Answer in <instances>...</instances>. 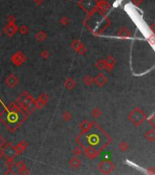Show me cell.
<instances>
[{
	"label": "cell",
	"mask_w": 155,
	"mask_h": 175,
	"mask_svg": "<svg viewBox=\"0 0 155 175\" xmlns=\"http://www.w3.org/2000/svg\"><path fill=\"white\" fill-rule=\"evenodd\" d=\"M101 131L99 130V127L97 125H92L90 126V128L81 132L77 137V142L81 145L82 148L84 147H89L94 149L95 151H99L100 146L102 145V140H101Z\"/></svg>",
	"instance_id": "6da1fadb"
},
{
	"label": "cell",
	"mask_w": 155,
	"mask_h": 175,
	"mask_svg": "<svg viewBox=\"0 0 155 175\" xmlns=\"http://www.w3.org/2000/svg\"><path fill=\"white\" fill-rule=\"evenodd\" d=\"M26 118L28 114L23 109L19 111H11L7 108H5L0 113V121L11 132H14L21 124L24 123Z\"/></svg>",
	"instance_id": "7a4b0ae2"
},
{
	"label": "cell",
	"mask_w": 155,
	"mask_h": 175,
	"mask_svg": "<svg viewBox=\"0 0 155 175\" xmlns=\"http://www.w3.org/2000/svg\"><path fill=\"white\" fill-rule=\"evenodd\" d=\"M1 151L3 156H5L7 159H12V160H14L15 157L18 155L17 151L15 150V146H13L11 143H5L3 147L1 148Z\"/></svg>",
	"instance_id": "3957f363"
},
{
	"label": "cell",
	"mask_w": 155,
	"mask_h": 175,
	"mask_svg": "<svg viewBox=\"0 0 155 175\" xmlns=\"http://www.w3.org/2000/svg\"><path fill=\"white\" fill-rule=\"evenodd\" d=\"M26 57L25 56L24 53L21 52V51H18L16 54H14L11 57L12 63L17 67H20L26 61Z\"/></svg>",
	"instance_id": "277c9868"
},
{
	"label": "cell",
	"mask_w": 155,
	"mask_h": 175,
	"mask_svg": "<svg viewBox=\"0 0 155 175\" xmlns=\"http://www.w3.org/2000/svg\"><path fill=\"white\" fill-rule=\"evenodd\" d=\"M47 100H49V96H47V94H42L40 95V96L39 97V99H37V100H35V106H36V109H43L47 102Z\"/></svg>",
	"instance_id": "5b68a950"
},
{
	"label": "cell",
	"mask_w": 155,
	"mask_h": 175,
	"mask_svg": "<svg viewBox=\"0 0 155 175\" xmlns=\"http://www.w3.org/2000/svg\"><path fill=\"white\" fill-rule=\"evenodd\" d=\"M18 30V28L17 25L16 24H8V23L3 29L5 34H6L7 36H9V38L10 36H13L16 33H17Z\"/></svg>",
	"instance_id": "8992f818"
},
{
	"label": "cell",
	"mask_w": 155,
	"mask_h": 175,
	"mask_svg": "<svg viewBox=\"0 0 155 175\" xmlns=\"http://www.w3.org/2000/svg\"><path fill=\"white\" fill-rule=\"evenodd\" d=\"M6 82H7V85L9 88L13 89V88H15L18 84L19 79H18V78L17 76L14 75V74H10V75L7 77Z\"/></svg>",
	"instance_id": "52a82bcc"
},
{
	"label": "cell",
	"mask_w": 155,
	"mask_h": 175,
	"mask_svg": "<svg viewBox=\"0 0 155 175\" xmlns=\"http://www.w3.org/2000/svg\"><path fill=\"white\" fill-rule=\"evenodd\" d=\"M82 149L84 151V154L86 155V157H88L89 159H93L98 155V151H95L94 149H91V148L84 147V148H82Z\"/></svg>",
	"instance_id": "ba28073f"
},
{
	"label": "cell",
	"mask_w": 155,
	"mask_h": 175,
	"mask_svg": "<svg viewBox=\"0 0 155 175\" xmlns=\"http://www.w3.org/2000/svg\"><path fill=\"white\" fill-rule=\"evenodd\" d=\"M28 146V144L26 141H22L18 142V144L15 146V150H16V151H17L18 155L20 154V153H22L23 151H25V150L26 149V147Z\"/></svg>",
	"instance_id": "9c48e42d"
},
{
	"label": "cell",
	"mask_w": 155,
	"mask_h": 175,
	"mask_svg": "<svg viewBox=\"0 0 155 175\" xmlns=\"http://www.w3.org/2000/svg\"><path fill=\"white\" fill-rule=\"evenodd\" d=\"M16 167H17V169L18 170L19 174H28L29 173V172L28 171V168H26V164L22 161H18L17 164H16Z\"/></svg>",
	"instance_id": "30bf717a"
},
{
	"label": "cell",
	"mask_w": 155,
	"mask_h": 175,
	"mask_svg": "<svg viewBox=\"0 0 155 175\" xmlns=\"http://www.w3.org/2000/svg\"><path fill=\"white\" fill-rule=\"evenodd\" d=\"M29 96H30V94L28 91H24L23 93L20 94V96L17 99V103L20 106V108H21V106H22V104L26 101V99H28Z\"/></svg>",
	"instance_id": "8fae6325"
},
{
	"label": "cell",
	"mask_w": 155,
	"mask_h": 175,
	"mask_svg": "<svg viewBox=\"0 0 155 175\" xmlns=\"http://www.w3.org/2000/svg\"><path fill=\"white\" fill-rule=\"evenodd\" d=\"M69 165H70L71 168H73L75 170H78L81 165V160H79L78 157H74L69 161Z\"/></svg>",
	"instance_id": "7c38bea8"
},
{
	"label": "cell",
	"mask_w": 155,
	"mask_h": 175,
	"mask_svg": "<svg viewBox=\"0 0 155 175\" xmlns=\"http://www.w3.org/2000/svg\"><path fill=\"white\" fill-rule=\"evenodd\" d=\"M75 86H76V82L74 81V79H72L70 78H67L65 83H64V87L67 89H74Z\"/></svg>",
	"instance_id": "4fadbf2b"
},
{
	"label": "cell",
	"mask_w": 155,
	"mask_h": 175,
	"mask_svg": "<svg viewBox=\"0 0 155 175\" xmlns=\"http://www.w3.org/2000/svg\"><path fill=\"white\" fill-rule=\"evenodd\" d=\"M35 36H36V39L37 40V41H39V42H43L44 40H46L47 39V35L44 32L43 30H40L39 32H37L36 35H35Z\"/></svg>",
	"instance_id": "5bb4252c"
},
{
	"label": "cell",
	"mask_w": 155,
	"mask_h": 175,
	"mask_svg": "<svg viewBox=\"0 0 155 175\" xmlns=\"http://www.w3.org/2000/svg\"><path fill=\"white\" fill-rule=\"evenodd\" d=\"M91 123L89 122V121H88V120H83L82 122L81 123V125H79V129H81V132H84V131H86V130H88L89 128H90V125Z\"/></svg>",
	"instance_id": "9a60e30c"
},
{
	"label": "cell",
	"mask_w": 155,
	"mask_h": 175,
	"mask_svg": "<svg viewBox=\"0 0 155 175\" xmlns=\"http://www.w3.org/2000/svg\"><path fill=\"white\" fill-rule=\"evenodd\" d=\"M7 108L11 110V111H19L22 109L20 108V106L17 103V102H10L8 106H7Z\"/></svg>",
	"instance_id": "2e32d148"
},
{
	"label": "cell",
	"mask_w": 155,
	"mask_h": 175,
	"mask_svg": "<svg viewBox=\"0 0 155 175\" xmlns=\"http://www.w3.org/2000/svg\"><path fill=\"white\" fill-rule=\"evenodd\" d=\"M84 45L82 44V42L81 41H79V39H76V40H74L72 42V44H71V47H72V49L75 50V51H78L79 49H81V47H83Z\"/></svg>",
	"instance_id": "e0dca14e"
},
{
	"label": "cell",
	"mask_w": 155,
	"mask_h": 175,
	"mask_svg": "<svg viewBox=\"0 0 155 175\" xmlns=\"http://www.w3.org/2000/svg\"><path fill=\"white\" fill-rule=\"evenodd\" d=\"M72 118V114L69 112V111H64L63 114H62V119L63 120H65V121H68V120H70Z\"/></svg>",
	"instance_id": "ac0fdd59"
},
{
	"label": "cell",
	"mask_w": 155,
	"mask_h": 175,
	"mask_svg": "<svg viewBox=\"0 0 155 175\" xmlns=\"http://www.w3.org/2000/svg\"><path fill=\"white\" fill-rule=\"evenodd\" d=\"M83 82H84V84H86L87 86H89V85H91V83L93 82V78L91 76L87 75L83 78Z\"/></svg>",
	"instance_id": "d6986e66"
},
{
	"label": "cell",
	"mask_w": 155,
	"mask_h": 175,
	"mask_svg": "<svg viewBox=\"0 0 155 175\" xmlns=\"http://www.w3.org/2000/svg\"><path fill=\"white\" fill-rule=\"evenodd\" d=\"M19 30V32L22 34V35H26V34H28V31H29V28H28V26H26V25H23V26H21L20 28H18Z\"/></svg>",
	"instance_id": "ffe728a7"
},
{
	"label": "cell",
	"mask_w": 155,
	"mask_h": 175,
	"mask_svg": "<svg viewBox=\"0 0 155 175\" xmlns=\"http://www.w3.org/2000/svg\"><path fill=\"white\" fill-rule=\"evenodd\" d=\"M82 153V150L81 147H76L73 150V154L75 155V157H79V155H81Z\"/></svg>",
	"instance_id": "44dd1931"
},
{
	"label": "cell",
	"mask_w": 155,
	"mask_h": 175,
	"mask_svg": "<svg viewBox=\"0 0 155 175\" xmlns=\"http://www.w3.org/2000/svg\"><path fill=\"white\" fill-rule=\"evenodd\" d=\"M95 80H96V83H98L99 86H100V85H102L103 80H104V77H103L102 74H99V75L95 78Z\"/></svg>",
	"instance_id": "7402d4cb"
},
{
	"label": "cell",
	"mask_w": 155,
	"mask_h": 175,
	"mask_svg": "<svg viewBox=\"0 0 155 175\" xmlns=\"http://www.w3.org/2000/svg\"><path fill=\"white\" fill-rule=\"evenodd\" d=\"M69 22H70V21H69V19H68L67 17H65V16H64V17H62V18L60 19V23H61L63 26H67V25H68Z\"/></svg>",
	"instance_id": "603a6c76"
},
{
	"label": "cell",
	"mask_w": 155,
	"mask_h": 175,
	"mask_svg": "<svg viewBox=\"0 0 155 175\" xmlns=\"http://www.w3.org/2000/svg\"><path fill=\"white\" fill-rule=\"evenodd\" d=\"M40 57L42 58H44V59H47V58L50 57V54H49V52H47V50H43L40 53Z\"/></svg>",
	"instance_id": "cb8c5ba5"
},
{
	"label": "cell",
	"mask_w": 155,
	"mask_h": 175,
	"mask_svg": "<svg viewBox=\"0 0 155 175\" xmlns=\"http://www.w3.org/2000/svg\"><path fill=\"white\" fill-rule=\"evenodd\" d=\"M16 18L14 17V16H12V15H10V16H8L7 17V22H8V24H16Z\"/></svg>",
	"instance_id": "d4e9b609"
},
{
	"label": "cell",
	"mask_w": 155,
	"mask_h": 175,
	"mask_svg": "<svg viewBox=\"0 0 155 175\" xmlns=\"http://www.w3.org/2000/svg\"><path fill=\"white\" fill-rule=\"evenodd\" d=\"M14 165V160H12V159H7L6 161V166L7 168H10L11 166Z\"/></svg>",
	"instance_id": "484cf974"
},
{
	"label": "cell",
	"mask_w": 155,
	"mask_h": 175,
	"mask_svg": "<svg viewBox=\"0 0 155 175\" xmlns=\"http://www.w3.org/2000/svg\"><path fill=\"white\" fill-rule=\"evenodd\" d=\"M148 41L151 43L152 45H155V35L154 34H152L151 36L148 38Z\"/></svg>",
	"instance_id": "4316f807"
},
{
	"label": "cell",
	"mask_w": 155,
	"mask_h": 175,
	"mask_svg": "<svg viewBox=\"0 0 155 175\" xmlns=\"http://www.w3.org/2000/svg\"><path fill=\"white\" fill-rule=\"evenodd\" d=\"M85 52H86V49H85V47H84V46L81 47V49H79L77 51V53H78V54H79V55H84V54H85Z\"/></svg>",
	"instance_id": "83f0119b"
},
{
	"label": "cell",
	"mask_w": 155,
	"mask_h": 175,
	"mask_svg": "<svg viewBox=\"0 0 155 175\" xmlns=\"http://www.w3.org/2000/svg\"><path fill=\"white\" fill-rule=\"evenodd\" d=\"M5 143H6V141H5L4 138L1 135H0V149H1V148L3 147V145L5 144Z\"/></svg>",
	"instance_id": "f1b7e54d"
},
{
	"label": "cell",
	"mask_w": 155,
	"mask_h": 175,
	"mask_svg": "<svg viewBox=\"0 0 155 175\" xmlns=\"http://www.w3.org/2000/svg\"><path fill=\"white\" fill-rule=\"evenodd\" d=\"M33 1H34V3H35L36 5H37V6H40V5L43 4L44 0H33Z\"/></svg>",
	"instance_id": "f546056e"
},
{
	"label": "cell",
	"mask_w": 155,
	"mask_h": 175,
	"mask_svg": "<svg viewBox=\"0 0 155 175\" xmlns=\"http://www.w3.org/2000/svg\"><path fill=\"white\" fill-rule=\"evenodd\" d=\"M99 109H94V110L92 111V115H93V116H95V117H98V116H99Z\"/></svg>",
	"instance_id": "4dcf8cb0"
},
{
	"label": "cell",
	"mask_w": 155,
	"mask_h": 175,
	"mask_svg": "<svg viewBox=\"0 0 155 175\" xmlns=\"http://www.w3.org/2000/svg\"><path fill=\"white\" fill-rule=\"evenodd\" d=\"M97 66H98V68H100V70H101V68H103V66L101 65V61H99V62H98V63H97Z\"/></svg>",
	"instance_id": "1f68e13d"
},
{
	"label": "cell",
	"mask_w": 155,
	"mask_h": 175,
	"mask_svg": "<svg viewBox=\"0 0 155 175\" xmlns=\"http://www.w3.org/2000/svg\"><path fill=\"white\" fill-rule=\"evenodd\" d=\"M2 157H3V154H2V151H1V149H0V160H1V159H2Z\"/></svg>",
	"instance_id": "d6a6232c"
},
{
	"label": "cell",
	"mask_w": 155,
	"mask_h": 175,
	"mask_svg": "<svg viewBox=\"0 0 155 175\" xmlns=\"http://www.w3.org/2000/svg\"><path fill=\"white\" fill-rule=\"evenodd\" d=\"M0 38H1V32H0Z\"/></svg>",
	"instance_id": "836d02e7"
}]
</instances>
